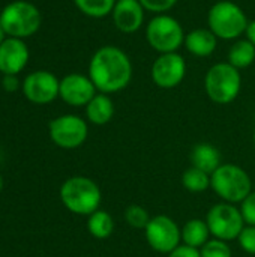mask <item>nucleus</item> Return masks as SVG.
<instances>
[{"label": "nucleus", "instance_id": "f257e3e1", "mask_svg": "<svg viewBox=\"0 0 255 257\" xmlns=\"http://www.w3.org/2000/svg\"><path fill=\"white\" fill-rule=\"evenodd\" d=\"M134 68L129 56L116 45H104L95 51L89 63V77L99 93L123 90L132 80Z\"/></svg>", "mask_w": 255, "mask_h": 257}, {"label": "nucleus", "instance_id": "f03ea898", "mask_svg": "<svg viewBox=\"0 0 255 257\" xmlns=\"http://www.w3.org/2000/svg\"><path fill=\"white\" fill-rule=\"evenodd\" d=\"M62 203L77 215H90L99 209L102 194L98 184L86 176H74L60 188Z\"/></svg>", "mask_w": 255, "mask_h": 257}, {"label": "nucleus", "instance_id": "7ed1b4c3", "mask_svg": "<svg viewBox=\"0 0 255 257\" xmlns=\"http://www.w3.org/2000/svg\"><path fill=\"white\" fill-rule=\"evenodd\" d=\"M210 188L227 203H242L252 191L246 170L236 164H221L210 175Z\"/></svg>", "mask_w": 255, "mask_h": 257}, {"label": "nucleus", "instance_id": "20e7f679", "mask_svg": "<svg viewBox=\"0 0 255 257\" xmlns=\"http://www.w3.org/2000/svg\"><path fill=\"white\" fill-rule=\"evenodd\" d=\"M204 89L210 101L219 105L233 102L242 89V75L228 62H219L209 68L204 77Z\"/></svg>", "mask_w": 255, "mask_h": 257}, {"label": "nucleus", "instance_id": "39448f33", "mask_svg": "<svg viewBox=\"0 0 255 257\" xmlns=\"http://www.w3.org/2000/svg\"><path fill=\"white\" fill-rule=\"evenodd\" d=\"M209 29L218 39H239L248 27V18L243 9L230 0L216 2L207 14Z\"/></svg>", "mask_w": 255, "mask_h": 257}, {"label": "nucleus", "instance_id": "423d86ee", "mask_svg": "<svg viewBox=\"0 0 255 257\" xmlns=\"http://www.w3.org/2000/svg\"><path fill=\"white\" fill-rule=\"evenodd\" d=\"M39 9L26 0H17L3 8L0 14V26L9 38H27L35 35L41 27Z\"/></svg>", "mask_w": 255, "mask_h": 257}, {"label": "nucleus", "instance_id": "0eeeda50", "mask_svg": "<svg viewBox=\"0 0 255 257\" xmlns=\"http://www.w3.org/2000/svg\"><path fill=\"white\" fill-rule=\"evenodd\" d=\"M186 33L182 24L168 14H159L153 17L146 27V39L149 45L159 54L177 53L183 45Z\"/></svg>", "mask_w": 255, "mask_h": 257}, {"label": "nucleus", "instance_id": "6e6552de", "mask_svg": "<svg viewBox=\"0 0 255 257\" xmlns=\"http://www.w3.org/2000/svg\"><path fill=\"white\" fill-rule=\"evenodd\" d=\"M210 235L221 241L237 239L245 227V220L239 208L233 203L221 202L213 205L206 217Z\"/></svg>", "mask_w": 255, "mask_h": 257}, {"label": "nucleus", "instance_id": "1a4fd4ad", "mask_svg": "<svg viewBox=\"0 0 255 257\" xmlns=\"http://www.w3.org/2000/svg\"><path fill=\"white\" fill-rule=\"evenodd\" d=\"M144 236L152 250L161 254H170L182 242V229L168 215H156L150 218L144 229Z\"/></svg>", "mask_w": 255, "mask_h": 257}, {"label": "nucleus", "instance_id": "9d476101", "mask_svg": "<svg viewBox=\"0 0 255 257\" xmlns=\"http://www.w3.org/2000/svg\"><path fill=\"white\" fill-rule=\"evenodd\" d=\"M89 134L84 119L75 114L59 116L50 122V137L62 149H75L81 146Z\"/></svg>", "mask_w": 255, "mask_h": 257}, {"label": "nucleus", "instance_id": "9b49d317", "mask_svg": "<svg viewBox=\"0 0 255 257\" xmlns=\"http://www.w3.org/2000/svg\"><path fill=\"white\" fill-rule=\"evenodd\" d=\"M186 75V62L179 53H165L152 63V81L161 89L177 87Z\"/></svg>", "mask_w": 255, "mask_h": 257}, {"label": "nucleus", "instance_id": "f8f14e48", "mask_svg": "<svg viewBox=\"0 0 255 257\" xmlns=\"http://www.w3.org/2000/svg\"><path fill=\"white\" fill-rule=\"evenodd\" d=\"M60 81L50 71H35L23 83L26 98L35 104H48L59 96Z\"/></svg>", "mask_w": 255, "mask_h": 257}, {"label": "nucleus", "instance_id": "ddd939ff", "mask_svg": "<svg viewBox=\"0 0 255 257\" xmlns=\"http://www.w3.org/2000/svg\"><path fill=\"white\" fill-rule=\"evenodd\" d=\"M96 87L90 77L83 74H69L60 80L59 96L72 107L87 105L96 95Z\"/></svg>", "mask_w": 255, "mask_h": 257}, {"label": "nucleus", "instance_id": "4468645a", "mask_svg": "<svg viewBox=\"0 0 255 257\" xmlns=\"http://www.w3.org/2000/svg\"><path fill=\"white\" fill-rule=\"evenodd\" d=\"M144 11L140 0H117L111 12L113 23L122 33H135L144 23Z\"/></svg>", "mask_w": 255, "mask_h": 257}, {"label": "nucleus", "instance_id": "2eb2a0df", "mask_svg": "<svg viewBox=\"0 0 255 257\" xmlns=\"http://www.w3.org/2000/svg\"><path fill=\"white\" fill-rule=\"evenodd\" d=\"M29 60V48L18 38H6L0 45V71L5 75H17Z\"/></svg>", "mask_w": 255, "mask_h": 257}, {"label": "nucleus", "instance_id": "dca6fc26", "mask_svg": "<svg viewBox=\"0 0 255 257\" xmlns=\"http://www.w3.org/2000/svg\"><path fill=\"white\" fill-rule=\"evenodd\" d=\"M183 45L195 57H209L218 45V38L210 29H194L185 36Z\"/></svg>", "mask_w": 255, "mask_h": 257}, {"label": "nucleus", "instance_id": "f3484780", "mask_svg": "<svg viewBox=\"0 0 255 257\" xmlns=\"http://www.w3.org/2000/svg\"><path fill=\"white\" fill-rule=\"evenodd\" d=\"M191 166L212 175L221 166V152L216 146L210 143H198L192 148L189 154Z\"/></svg>", "mask_w": 255, "mask_h": 257}, {"label": "nucleus", "instance_id": "a211bd4d", "mask_svg": "<svg viewBox=\"0 0 255 257\" xmlns=\"http://www.w3.org/2000/svg\"><path fill=\"white\" fill-rule=\"evenodd\" d=\"M87 119L93 125H107L114 116V102L105 93H96L86 105Z\"/></svg>", "mask_w": 255, "mask_h": 257}, {"label": "nucleus", "instance_id": "6ab92c4d", "mask_svg": "<svg viewBox=\"0 0 255 257\" xmlns=\"http://www.w3.org/2000/svg\"><path fill=\"white\" fill-rule=\"evenodd\" d=\"M210 238V230L206 220L192 218L182 227V242L192 248H201Z\"/></svg>", "mask_w": 255, "mask_h": 257}, {"label": "nucleus", "instance_id": "aec40b11", "mask_svg": "<svg viewBox=\"0 0 255 257\" xmlns=\"http://www.w3.org/2000/svg\"><path fill=\"white\" fill-rule=\"evenodd\" d=\"M255 60V47L248 39H237L228 51V63L236 69H245Z\"/></svg>", "mask_w": 255, "mask_h": 257}, {"label": "nucleus", "instance_id": "412c9836", "mask_svg": "<svg viewBox=\"0 0 255 257\" xmlns=\"http://www.w3.org/2000/svg\"><path fill=\"white\" fill-rule=\"evenodd\" d=\"M87 229L90 232V235L96 239H107L111 236L113 230H114V221L113 217L102 209L95 211L93 214L89 215L87 220Z\"/></svg>", "mask_w": 255, "mask_h": 257}, {"label": "nucleus", "instance_id": "4be33fe9", "mask_svg": "<svg viewBox=\"0 0 255 257\" xmlns=\"http://www.w3.org/2000/svg\"><path fill=\"white\" fill-rule=\"evenodd\" d=\"M117 0H74L75 6L87 17L104 18L114 9Z\"/></svg>", "mask_w": 255, "mask_h": 257}, {"label": "nucleus", "instance_id": "5701e85b", "mask_svg": "<svg viewBox=\"0 0 255 257\" xmlns=\"http://www.w3.org/2000/svg\"><path fill=\"white\" fill-rule=\"evenodd\" d=\"M182 185L189 193H203L210 188V175L191 166L182 175Z\"/></svg>", "mask_w": 255, "mask_h": 257}, {"label": "nucleus", "instance_id": "b1692460", "mask_svg": "<svg viewBox=\"0 0 255 257\" xmlns=\"http://www.w3.org/2000/svg\"><path fill=\"white\" fill-rule=\"evenodd\" d=\"M125 221L134 229H146L150 221V215L141 205H129L125 211Z\"/></svg>", "mask_w": 255, "mask_h": 257}, {"label": "nucleus", "instance_id": "393cba45", "mask_svg": "<svg viewBox=\"0 0 255 257\" xmlns=\"http://www.w3.org/2000/svg\"><path fill=\"white\" fill-rule=\"evenodd\" d=\"M200 254L201 257H231V248L227 244V241H221V239H209L201 248H200Z\"/></svg>", "mask_w": 255, "mask_h": 257}, {"label": "nucleus", "instance_id": "a878e982", "mask_svg": "<svg viewBox=\"0 0 255 257\" xmlns=\"http://www.w3.org/2000/svg\"><path fill=\"white\" fill-rule=\"evenodd\" d=\"M179 0H140V3L143 5V8L152 14H165L167 11H170L171 8L176 6Z\"/></svg>", "mask_w": 255, "mask_h": 257}, {"label": "nucleus", "instance_id": "bb28decb", "mask_svg": "<svg viewBox=\"0 0 255 257\" xmlns=\"http://www.w3.org/2000/svg\"><path fill=\"white\" fill-rule=\"evenodd\" d=\"M237 241L243 251L255 256V226H245Z\"/></svg>", "mask_w": 255, "mask_h": 257}, {"label": "nucleus", "instance_id": "cd10ccee", "mask_svg": "<svg viewBox=\"0 0 255 257\" xmlns=\"http://www.w3.org/2000/svg\"><path fill=\"white\" fill-rule=\"evenodd\" d=\"M240 212L245 224L255 226V191H251L249 196L240 203Z\"/></svg>", "mask_w": 255, "mask_h": 257}, {"label": "nucleus", "instance_id": "c85d7f7f", "mask_svg": "<svg viewBox=\"0 0 255 257\" xmlns=\"http://www.w3.org/2000/svg\"><path fill=\"white\" fill-rule=\"evenodd\" d=\"M167 257H201L200 254V250L198 248H192V247H188V245H179L176 250H173L170 254H167Z\"/></svg>", "mask_w": 255, "mask_h": 257}, {"label": "nucleus", "instance_id": "c756f323", "mask_svg": "<svg viewBox=\"0 0 255 257\" xmlns=\"http://www.w3.org/2000/svg\"><path fill=\"white\" fill-rule=\"evenodd\" d=\"M18 86H20V83H18L17 75H5L3 77V87H5V90L15 92L18 89Z\"/></svg>", "mask_w": 255, "mask_h": 257}, {"label": "nucleus", "instance_id": "7c9ffc66", "mask_svg": "<svg viewBox=\"0 0 255 257\" xmlns=\"http://www.w3.org/2000/svg\"><path fill=\"white\" fill-rule=\"evenodd\" d=\"M245 35H246V39H248L251 44H254L255 47V20L248 23V27H246V30H245Z\"/></svg>", "mask_w": 255, "mask_h": 257}, {"label": "nucleus", "instance_id": "2f4dec72", "mask_svg": "<svg viewBox=\"0 0 255 257\" xmlns=\"http://www.w3.org/2000/svg\"><path fill=\"white\" fill-rule=\"evenodd\" d=\"M5 35H6V33H5V30H3V29H2V26H0V45H2V42L6 39V38H5Z\"/></svg>", "mask_w": 255, "mask_h": 257}, {"label": "nucleus", "instance_id": "473e14b6", "mask_svg": "<svg viewBox=\"0 0 255 257\" xmlns=\"http://www.w3.org/2000/svg\"><path fill=\"white\" fill-rule=\"evenodd\" d=\"M2 188H3V179H2V176H0V191H2Z\"/></svg>", "mask_w": 255, "mask_h": 257}, {"label": "nucleus", "instance_id": "72a5a7b5", "mask_svg": "<svg viewBox=\"0 0 255 257\" xmlns=\"http://www.w3.org/2000/svg\"><path fill=\"white\" fill-rule=\"evenodd\" d=\"M252 142H254V146H255V130H254V136H252Z\"/></svg>", "mask_w": 255, "mask_h": 257}]
</instances>
